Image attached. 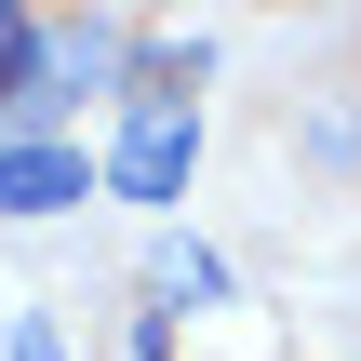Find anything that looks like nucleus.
Instances as JSON below:
<instances>
[{"mask_svg":"<svg viewBox=\"0 0 361 361\" xmlns=\"http://www.w3.org/2000/svg\"><path fill=\"white\" fill-rule=\"evenodd\" d=\"M67 94V40L40 13H0V107H54Z\"/></svg>","mask_w":361,"mask_h":361,"instance_id":"nucleus-2","label":"nucleus"},{"mask_svg":"<svg viewBox=\"0 0 361 361\" xmlns=\"http://www.w3.org/2000/svg\"><path fill=\"white\" fill-rule=\"evenodd\" d=\"M13 361H54V335H40V322H27V335H13Z\"/></svg>","mask_w":361,"mask_h":361,"instance_id":"nucleus-4","label":"nucleus"},{"mask_svg":"<svg viewBox=\"0 0 361 361\" xmlns=\"http://www.w3.org/2000/svg\"><path fill=\"white\" fill-rule=\"evenodd\" d=\"M188 161H201V121H188V107H134V134H121L107 174H121V201H174Z\"/></svg>","mask_w":361,"mask_h":361,"instance_id":"nucleus-1","label":"nucleus"},{"mask_svg":"<svg viewBox=\"0 0 361 361\" xmlns=\"http://www.w3.org/2000/svg\"><path fill=\"white\" fill-rule=\"evenodd\" d=\"M80 188H94L80 147H0V214H54V201H80Z\"/></svg>","mask_w":361,"mask_h":361,"instance_id":"nucleus-3","label":"nucleus"}]
</instances>
